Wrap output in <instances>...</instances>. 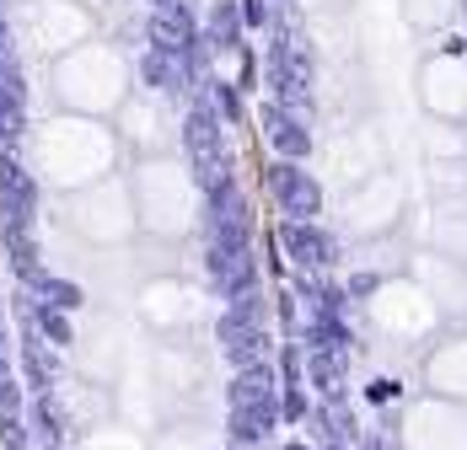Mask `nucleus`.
Instances as JSON below:
<instances>
[{
    "mask_svg": "<svg viewBox=\"0 0 467 450\" xmlns=\"http://www.w3.org/2000/svg\"><path fill=\"white\" fill-rule=\"evenodd\" d=\"M312 81H317L312 44L275 22L269 27V48H264V87H269V97L296 107V113H312Z\"/></svg>",
    "mask_w": 467,
    "mask_h": 450,
    "instance_id": "obj_1",
    "label": "nucleus"
},
{
    "mask_svg": "<svg viewBox=\"0 0 467 450\" xmlns=\"http://www.w3.org/2000/svg\"><path fill=\"white\" fill-rule=\"evenodd\" d=\"M269 199H275V210H280L285 220H317L323 215V182L306 172V161H269Z\"/></svg>",
    "mask_w": 467,
    "mask_h": 450,
    "instance_id": "obj_2",
    "label": "nucleus"
},
{
    "mask_svg": "<svg viewBox=\"0 0 467 450\" xmlns=\"http://www.w3.org/2000/svg\"><path fill=\"white\" fill-rule=\"evenodd\" d=\"M145 48H161V54H178V59H204V16L188 11V0L172 5H156L150 22H145Z\"/></svg>",
    "mask_w": 467,
    "mask_h": 450,
    "instance_id": "obj_3",
    "label": "nucleus"
},
{
    "mask_svg": "<svg viewBox=\"0 0 467 450\" xmlns=\"http://www.w3.org/2000/svg\"><path fill=\"white\" fill-rule=\"evenodd\" d=\"M275 241H280V252L301 273H327L333 263H338V236L323 230L317 220H280Z\"/></svg>",
    "mask_w": 467,
    "mask_h": 450,
    "instance_id": "obj_4",
    "label": "nucleus"
},
{
    "mask_svg": "<svg viewBox=\"0 0 467 450\" xmlns=\"http://www.w3.org/2000/svg\"><path fill=\"white\" fill-rule=\"evenodd\" d=\"M183 150H188V167H193V161H215V156H226V118L210 107V97H204V91H193V97H188Z\"/></svg>",
    "mask_w": 467,
    "mask_h": 450,
    "instance_id": "obj_5",
    "label": "nucleus"
},
{
    "mask_svg": "<svg viewBox=\"0 0 467 450\" xmlns=\"http://www.w3.org/2000/svg\"><path fill=\"white\" fill-rule=\"evenodd\" d=\"M215 338H221V354H226V364H232V370L264 364V354H269V327H264V322L236 316L232 306H226V312H221V322H215Z\"/></svg>",
    "mask_w": 467,
    "mask_h": 450,
    "instance_id": "obj_6",
    "label": "nucleus"
},
{
    "mask_svg": "<svg viewBox=\"0 0 467 450\" xmlns=\"http://www.w3.org/2000/svg\"><path fill=\"white\" fill-rule=\"evenodd\" d=\"M306 118L312 113H296V107H285V102H264V135H269V150L280 156V161H306L312 156V129H306Z\"/></svg>",
    "mask_w": 467,
    "mask_h": 450,
    "instance_id": "obj_7",
    "label": "nucleus"
},
{
    "mask_svg": "<svg viewBox=\"0 0 467 450\" xmlns=\"http://www.w3.org/2000/svg\"><path fill=\"white\" fill-rule=\"evenodd\" d=\"M0 215L5 225H33L38 215V182L16 167L11 150H0Z\"/></svg>",
    "mask_w": 467,
    "mask_h": 450,
    "instance_id": "obj_8",
    "label": "nucleus"
},
{
    "mask_svg": "<svg viewBox=\"0 0 467 450\" xmlns=\"http://www.w3.org/2000/svg\"><path fill=\"white\" fill-rule=\"evenodd\" d=\"M275 429H280V403L232 407V413H226V445L232 450H258Z\"/></svg>",
    "mask_w": 467,
    "mask_h": 450,
    "instance_id": "obj_9",
    "label": "nucleus"
},
{
    "mask_svg": "<svg viewBox=\"0 0 467 450\" xmlns=\"http://www.w3.org/2000/svg\"><path fill=\"white\" fill-rule=\"evenodd\" d=\"M280 370L264 360V364H247V370H232V386H226V403L232 407H264V403H280Z\"/></svg>",
    "mask_w": 467,
    "mask_h": 450,
    "instance_id": "obj_10",
    "label": "nucleus"
},
{
    "mask_svg": "<svg viewBox=\"0 0 467 450\" xmlns=\"http://www.w3.org/2000/svg\"><path fill=\"white\" fill-rule=\"evenodd\" d=\"M247 38V22H242V0H215L204 11V48L210 54H236Z\"/></svg>",
    "mask_w": 467,
    "mask_h": 450,
    "instance_id": "obj_11",
    "label": "nucleus"
},
{
    "mask_svg": "<svg viewBox=\"0 0 467 450\" xmlns=\"http://www.w3.org/2000/svg\"><path fill=\"white\" fill-rule=\"evenodd\" d=\"M306 424H312V435H317L323 445H366V440H360V424H355V413L344 407V397H333V403H317Z\"/></svg>",
    "mask_w": 467,
    "mask_h": 450,
    "instance_id": "obj_12",
    "label": "nucleus"
},
{
    "mask_svg": "<svg viewBox=\"0 0 467 450\" xmlns=\"http://www.w3.org/2000/svg\"><path fill=\"white\" fill-rule=\"evenodd\" d=\"M344 375H349V354L344 349H312L306 354V386L333 403V397H344Z\"/></svg>",
    "mask_w": 467,
    "mask_h": 450,
    "instance_id": "obj_13",
    "label": "nucleus"
},
{
    "mask_svg": "<svg viewBox=\"0 0 467 450\" xmlns=\"http://www.w3.org/2000/svg\"><path fill=\"white\" fill-rule=\"evenodd\" d=\"M301 343H306V354L312 349H355V332H349V322L344 316H327V312H306L301 322Z\"/></svg>",
    "mask_w": 467,
    "mask_h": 450,
    "instance_id": "obj_14",
    "label": "nucleus"
},
{
    "mask_svg": "<svg viewBox=\"0 0 467 450\" xmlns=\"http://www.w3.org/2000/svg\"><path fill=\"white\" fill-rule=\"evenodd\" d=\"M5 258H11V269L16 279L27 284V279H38V236H33V225H5Z\"/></svg>",
    "mask_w": 467,
    "mask_h": 450,
    "instance_id": "obj_15",
    "label": "nucleus"
},
{
    "mask_svg": "<svg viewBox=\"0 0 467 450\" xmlns=\"http://www.w3.org/2000/svg\"><path fill=\"white\" fill-rule=\"evenodd\" d=\"M27 290L48 301V306H59V312H81L87 306V295H81V284L76 279H54V273H38V279H27Z\"/></svg>",
    "mask_w": 467,
    "mask_h": 450,
    "instance_id": "obj_16",
    "label": "nucleus"
},
{
    "mask_svg": "<svg viewBox=\"0 0 467 450\" xmlns=\"http://www.w3.org/2000/svg\"><path fill=\"white\" fill-rule=\"evenodd\" d=\"M27 316H33V327L44 332L54 349H65V343L76 338V327H70V312H59V306H48V301H27Z\"/></svg>",
    "mask_w": 467,
    "mask_h": 450,
    "instance_id": "obj_17",
    "label": "nucleus"
},
{
    "mask_svg": "<svg viewBox=\"0 0 467 450\" xmlns=\"http://www.w3.org/2000/svg\"><path fill=\"white\" fill-rule=\"evenodd\" d=\"M199 91L210 97V107H215V113H221L226 124H242V113H247V102H242V87H236V81H221V76H210V81H204Z\"/></svg>",
    "mask_w": 467,
    "mask_h": 450,
    "instance_id": "obj_18",
    "label": "nucleus"
},
{
    "mask_svg": "<svg viewBox=\"0 0 467 450\" xmlns=\"http://www.w3.org/2000/svg\"><path fill=\"white\" fill-rule=\"evenodd\" d=\"M22 135H27V97L0 91V150H16Z\"/></svg>",
    "mask_w": 467,
    "mask_h": 450,
    "instance_id": "obj_19",
    "label": "nucleus"
},
{
    "mask_svg": "<svg viewBox=\"0 0 467 450\" xmlns=\"http://www.w3.org/2000/svg\"><path fill=\"white\" fill-rule=\"evenodd\" d=\"M280 418H285V424H306V418H312L306 381H285V386H280Z\"/></svg>",
    "mask_w": 467,
    "mask_h": 450,
    "instance_id": "obj_20",
    "label": "nucleus"
},
{
    "mask_svg": "<svg viewBox=\"0 0 467 450\" xmlns=\"http://www.w3.org/2000/svg\"><path fill=\"white\" fill-rule=\"evenodd\" d=\"M33 424H38V435H44V445L54 450L59 445V435H65V418H59V407L48 403V392L33 403Z\"/></svg>",
    "mask_w": 467,
    "mask_h": 450,
    "instance_id": "obj_21",
    "label": "nucleus"
},
{
    "mask_svg": "<svg viewBox=\"0 0 467 450\" xmlns=\"http://www.w3.org/2000/svg\"><path fill=\"white\" fill-rule=\"evenodd\" d=\"M280 5L275 0H242V22H247V33H269L280 16H275Z\"/></svg>",
    "mask_w": 467,
    "mask_h": 450,
    "instance_id": "obj_22",
    "label": "nucleus"
},
{
    "mask_svg": "<svg viewBox=\"0 0 467 450\" xmlns=\"http://www.w3.org/2000/svg\"><path fill=\"white\" fill-rule=\"evenodd\" d=\"M280 381H306V354H301V343H280Z\"/></svg>",
    "mask_w": 467,
    "mask_h": 450,
    "instance_id": "obj_23",
    "label": "nucleus"
},
{
    "mask_svg": "<svg viewBox=\"0 0 467 450\" xmlns=\"http://www.w3.org/2000/svg\"><path fill=\"white\" fill-rule=\"evenodd\" d=\"M0 440H5V450H22V445H27V429H22V413H5V418H0Z\"/></svg>",
    "mask_w": 467,
    "mask_h": 450,
    "instance_id": "obj_24",
    "label": "nucleus"
},
{
    "mask_svg": "<svg viewBox=\"0 0 467 450\" xmlns=\"http://www.w3.org/2000/svg\"><path fill=\"white\" fill-rule=\"evenodd\" d=\"M344 290H349V301H371L376 290H381V279H376L371 269H366V273H349V284H344Z\"/></svg>",
    "mask_w": 467,
    "mask_h": 450,
    "instance_id": "obj_25",
    "label": "nucleus"
},
{
    "mask_svg": "<svg viewBox=\"0 0 467 450\" xmlns=\"http://www.w3.org/2000/svg\"><path fill=\"white\" fill-rule=\"evenodd\" d=\"M392 397H398V381H371V386H366V403H371V407L392 403Z\"/></svg>",
    "mask_w": 467,
    "mask_h": 450,
    "instance_id": "obj_26",
    "label": "nucleus"
},
{
    "mask_svg": "<svg viewBox=\"0 0 467 450\" xmlns=\"http://www.w3.org/2000/svg\"><path fill=\"white\" fill-rule=\"evenodd\" d=\"M441 54H467V38H446V44H441Z\"/></svg>",
    "mask_w": 467,
    "mask_h": 450,
    "instance_id": "obj_27",
    "label": "nucleus"
},
{
    "mask_svg": "<svg viewBox=\"0 0 467 450\" xmlns=\"http://www.w3.org/2000/svg\"><path fill=\"white\" fill-rule=\"evenodd\" d=\"M285 450H312L306 440H285Z\"/></svg>",
    "mask_w": 467,
    "mask_h": 450,
    "instance_id": "obj_28",
    "label": "nucleus"
},
{
    "mask_svg": "<svg viewBox=\"0 0 467 450\" xmlns=\"http://www.w3.org/2000/svg\"><path fill=\"white\" fill-rule=\"evenodd\" d=\"M0 354H5V316H0Z\"/></svg>",
    "mask_w": 467,
    "mask_h": 450,
    "instance_id": "obj_29",
    "label": "nucleus"
},
{
    "mask_svg": "<svg viewBox=\"0 0 467 450\" xmlns=\"http://www.w3.org/2000/svg\"><path fill=\"white\" fill-rule=\"evenodd\" d=\"M156 5H172V0H150V11H156Z\"/></svg>",
    "mask_w": 467,
    "mask_h": 450,
    "instance_id": "obj_30",
    "label": "nucleus"
},
{
    "mask_svg": "<svg viewBox=\"0 0 467 450\" xmlns=\"http://www.w3.org/2000/svg\"><path fill=\"white\" fill-rule=\"evenodd\" d=\"M462 11H467V0H462Z\"/></svg>",
    "mask_w": 467,
    "mask_h": 450,
    "instance_id": "obj_31",
    "label": "nucleus"
}]
</instances>
